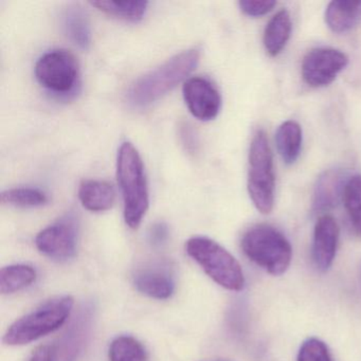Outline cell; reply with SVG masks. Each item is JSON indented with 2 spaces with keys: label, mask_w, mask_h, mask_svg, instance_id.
Listing matches in <instances>:
<instances>
[{
  "label": "cell",
  "mask_w": 361,
  "mask_h": 361,
  "mask_svg": "<svg viewBox=\"0 0 361 361\" xmlns=\"http://www.w3.org/2000/svg\"><path fill=\"white\" fill-rule=\"evenodd\" d=\"M200 52L197 48L185 50L166 61L154 71L139 78L128 92V100L135 107H147L166 96L197 67Z\"/></svg>",
  "instance_id": "cell-1"
},
{
  "label": "cell",
  "mask_w": 361,
  "mask_h": 361,
  "mask_svg": "<svg viewBox=\"0 0 361 361\" xmlns=\"http://www.w3.org/2000/svg\"><path fill=\"white\" fill-rule=\"evenodd\" d=\"M117 177L126 225L137 229L149 209V197L142 159L130 142L122 143L118 152Z\"/></svg>",
  "instance_id": "cell-2"
},
{
  "label": "cell",
  "mask_w": 361,
  "mask_h": 361,
  "mask_svg": "<svg viewBox=\"0 0 361 361\" xmlns=\"http://www.w3.org/2000/svg\"><path fill=\"white\" fill-rule=\"evenodd\" d=\"M73 299L71 295L54 298L26 316L16 320L4 335L6 345L20 346L39 340L60 329L71 316Z\"/></svg>",
  "instance_id": "cell-3"
},
{
  "label": "cell",
  "mask_w": 361,
  "mask_h": 361,
  "mask_svg": "<svg viewBox=\"0 0 361 361\" xmlns=\"http://www.w3.org/2000/svg\"><path fill=\"white\" fill-rule=\"evenodd\" d=\"M240 246L250 261L272 276L285 274L293 259V248L286 236L266 224L247 230Z\"/></svg>",
  "instance_id": "cell-4"
},
{
  "label": "cell",
  "mask_w": 361,
  "mask_h": 361,
  "mask_svg": "<svg viewBox=\"0 0 361 361\" xmlns=\"http://www.w3.org/2000/svg\"><path fill=\"white\" fill-rule=\"evenodd\" d=\"M185 251L224 288L231 291L244 289L245 276L240 263L219 243L204 236H194L185 244Z\"/></svg>",
  "instance_id": "cell-5"
},
{
  "label": "cell",
  "mask_w": 361,
  "mask_h": 361,
  "mask_svg": "<svg viewBox=\"0 0 361 361\" xmlns=\"http://www.w3.org/2000/svg\"><path fill=\"white\" fill-rule=\"evenodd\" d=\"M274 157L263 130H257L249 149L248 193L262 214H269L274 206Z\"/></svg>",
  "instance_id": "cell-6"
},
{
  "label": "cell",
  "mask_w": 361,
  "mask_h": 361,
  "mask_svg": "<svg viewBox=\"0 0 361 361\" xmlns=\"http://www.w3.org/2000/svg\"><path fill=\"white\" fill-rule=\"evenodd\" d=\"M35 73L37 82L46 90L56 94H69L78 85L80 69L71 52L56 49L39 59Z\"/></svg>",
  "instance_id": "cell-7"
},
{
  "label": "cell",
  "mask_w": 361,
  "mask_h": 361,
  "mask_svg": "<svg viewBox=\"0 0 361 361\" xmlns=\"http://www.w3.org/2000/svg\"><path fill=\"white\" fill-rule=\"evenodd\" d=\"M79 225L73 214L65 215L37 234L35 245L39 252L54 261L73 259L77 252Z\"/></svg>",
  "instance_id": "cell-8"
},
{
  "label": "cell",
  "mask_w": 361,
  "mask_h": 361,
  "mask_svg": "<svg viewBox=\"0 0 361 361\" xmlns=\"http://www.w3.org/2000/svg\"><path fill=\"white\" fill-rule=\"evenodd\" d=\"M348 64L344 52L334 48H316L304 56L302 78L310 87H325L335 81Z\"/></svg>",
  "instance_id": "cell-9"
},
{
  "label": "cell",
  "mask_w": 361,
  "mask_h": 361,
  "mask_svg": "<svg viewBox=\"0 0 361 361\" xmlns=\"http://www.w3.org/2000/svg\"><path fill=\"white\" fill-rule=\"evenodd\" d=\"M133 284L139 293L157 300L169 299L175 291L172 266L164 261H155L137 268Z\"/></svg>",
  "instance_id": "cell-10"
},
{
  "label": "cell",
  "mask_w": 361,
  "mask_h": 361,
  "mask_svg": "<svg viewBox=\"0 0 361 361\" xmlns=\"http://www.w3.org/2000/svg\"><path fill=\"white\" fill-rule=\"evenodd\" d=\"M183 98L190 113L202 121H210L219 115L221 97L212 82L206 78H190L183 84Z\"/></svg>",
  "instance_id": "cell-11"
},
{
  "label": "cell",
  "mask_w": 361,
  "mask_h": 361,
  "mask_svg": "<svg viewBox=\"0 0 361 361\" xmlns=\"http://www.w3.org/2000/svg\"><path fill=\"white\" fill-rule=\"evenodd\" d=\"M94 306L85 304L80 310L77 318L73 321L66 333L54 348L56 361H75L90 339L94 320Z\"/></svg>",
  "instance_id": "cell-12"
},
{
  "label": "cell",
  "mask_w": 361,
  "mask_h": 361,
  "mask_svg": "<svg viewBox=\"0 0 361 361\" xmlns=\"http://www.w3.org/2000/svg\"><path fill=\"white\" fill-rule=\"evenodd\" d=\"M340 229L331 215H322L317 221L312 238V259L321 271H326L333 265L339 243Z\"/></svg>",
  "instance_id": "cell-13"
},
{
  "label": "cell",
  "mask_w": 361,
  "mask_h": 361,
  "mask_svg": "<svg viewBox=\"0 0 361 361\" xmlns=\"http://www.w3.org/2000/svg\"><path fill=\"white\" fill-rule=\"evenodd\" d=\"M348 172L343 169H331L325 171L317 179L312 194V211L324 213L337 207L343 197L348 183Z\"/></svg>",
  "instance_id": "cell-14"
},
{
  "label": "cell",
  "mask_w": 361,
  "mask_h": 361,
  "mask_svg": "<svg viewBox=\"0 0 361 361\" xmlns=\"http://www.w3.org/2000/svg\"><path fill=\"white\" fill-rule=\"evenodd\" d=\"M79 198L88 211L104 212L115 204L116 192L113 185L107 181L90 179L80 185Z\"/></svg>",
  "instance_id": "cell-15"
},
{
  "label": "cell",
  "mask_w": 361,
  "mask_h": 361,
  "mask_svg": "<svg viewBox=\"0 0 361 361\" xmlns=\"http://www.w3.org/2000/svg\"><path fill=\"white\" fill-rule=\"evenodd\" d=\"M65 35L78 47L88 49L92 44V28L87 13L80 6H69L62 14Z\"/></svg>",
  "instance_id": "cell-16"
},
{
  "label": "cell",
  "mask_w": 361,
  "mask_h": 361,
  "mask_svg": "<svg viewBox=\"0 0 361 361\" xmlns=\"http://www.w3.org/2000/svg\"><path fill=\"white\" fill-rule=\"evenodd\" d=\"M291 24L290 14L287 10H281L272 16L264 32V47L270 56H276L286 47L290 39Z\"/></svg>",
  "instance_id": "cell-17"
},
{
  "label": "cell",
  "mask_w": 361,
  "mask_h": 361,
  "mask_svg": "<svg viewBox=\"0 0 361 361\" xmlns=\"http://www.w3.org/2000/svg\"><path fill=\"white\" fill-rule=\"evenodd\" d=\"M361 1H331L325 10V23L333 32L350 31L358 20Z\"/></svg>",
  "instance_id": "cell-18"
},
{
  "label": "cell",
  "mask_w": 361,
  "mask_h": 361,
  "mask_svg": "<svg viewBox=\"0 0 361 361\" xmlns=\"http://www.w3.org/2000/svg\"><path fill=\"white\" fill-rule=\"evenodd\" d=\"M302 128L298 122L288 120L279 126L276 133V149L283 161L286 164H293L297 161L301 154Z\"/></svg>",
  "instance_id": "cell-19"
},
{
  "label": "cell",
  "mask_w": 361,
  "mask_h": 361,
  "mask_svg": "<svg viewBox=\"0 0 361 361\" xmlns=\"http://www.w3.org/2000/svg\"><path fill=\"white\" fill-rule=\"evenodd\" d=\"M37 270L26 264H16L0 270V291L4 295L16 293L37 280Z\"/></svg>",
  "instance_id": "cell-20"
},
{
  "label": "cell",
  "mask_w": 361,
  "mask_h": 361,
  "mask_svg": "<svg viewBox=\"0 0 361 361\" xmlns=\"http://www.w3.org/2000/svg\"><path fill=\"white\" fill-rule=\"evenodd\" d=\"M90 5L111 16L128 20L139 22L142 20L147 10V1H92Z\"/></svg>",
  "instance_id": "cell-21"
},
{
  "label": "cell",
  "mask_w": 361,
  "mask_h": 361,
  "mask_svg": "<svg viewBox=\"0 0 361 361\" xmlns=\"http://www.w3.org/2000/svg\"><path fill=\"white\" fill-rule=\"evenodd\" d=\"M1 202L20 208H35L49 202L47 194L37 188H14L1 193Z\"/></svg>",
  "instance_id": "cell-22"
},
{
  "label": "cell",
  "mask_w": 361,
  "mask_h": 361,
  "mask_svg": "<svg viewBox=\"0 0 361 361\" xmlns=\"http://www.w3.org/2000/svg\"><path fill=\"white\" fill-rule=\"evenodd\" d=\"M109 361H147L145 346L130 336L116 338L109 346Z\"/></svg>",
  "instance_id": "cell-23"
},
{
  "label": "cell",
  "mask_w": 361,
  "mask_h": 361,
  "mask_svg": "<svg viewBox=\"0 0 361 361\" xmlns=\"http://www.w3.org/2000/svg\"><path fill=\"white\" fill-rule=\"evenodd\" d=\"M342 200L353 228L357 233L361 234V175L350 177Z\"/></svg>",
  "instance_id": "cell-24"
},
{
  "label": "cell",
  "mask_w": 361,
  "mask_h": 361,
  "mask_svg": "<svg viewBox=\"0 0 361 361\" xmlns=\"http://www.w3.org/2000/svg\"><path fill=\"white\" fill-rule=\"evenodd\" d=\"M297 361H334L329 346L318 338H308L300 346Z\"/></svg>",
  "instance_id": "cell-25"
},
{
  "label": "cell",
  "mask_w": 361,
  "mask_h": 361,
  "mask_svg": "<svg viewBox=\"0 0 361 361\" xmlns=\"http://www.w3.org/2000/svg\"><path fill=\"white\" fill-rule=\"evenodd\" d=\"M276 3L274 0H242L238 3L240 11L250 18H259L269 13Z\"/></svg>",
  "instance_id": "cell-26"
},
{
  "label": "cell",
  "mask_w": 361,
  "mask_h": 361,
  "mask_svg": "<svg viewBox=\"0 0 361 361\" xmlns=\"http://www.w3.org/2000/svg\"><path fill=\"white\" fill-rule=\"evenodd\" d=\"M169 238V228L164 223L152 226L149 231V240L153 246L160 247L166 244Z\"/></svg>",
  "instance_id": "cell-27"
},
{
  "label": "cell",
  "mask_w": 361,
  "mask_h": 361,
  "mask_svg": "<svg viewBox=\"0 0 361 361\" xmlns=\"http://www.w3.org/2000/svg\"><path fill=\"white\" fill-rule=\"evenodd\" d=\"M28 361H56L54 348L48 345L39 346L33 352Z\"/></svg>",
  "instance_id": "cell-28"
},
{
  "label": "cell",
  "mask_w": 361,
  "mask_h": 361,
  "mask_svg": "<svg viewBox=\"0 0 361 361\" xmlns=\"http://www.w3.org/2000/svg\"><path fill=\"white\" fill-rule=\"evenodd\" d=\"M217 361H227V360H217Z\"/></svg>",
  "instance_id": "cell-29"
}]
</instances>
